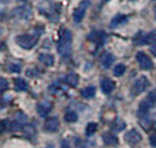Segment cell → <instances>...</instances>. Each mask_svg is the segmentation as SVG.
Wrapping results in <instances>:
<instances>
[{"instance_id": "obj_1", "label": "cell", "mask_w": 156, "mask_h": 148, "mask_svg": "<svg viewBox=\"0 0 156 148\" xmlns=\"http://www.w3.org/2000/svg\"><path fill=\"white\" fill-rule=\"evenodd\" d=\"M72 47V33L69 29L64 28L61 30L60 41L57 44V52L62 57L68 58L71 55Z\"/></svg>"}, {"instance_id": "obj_2", "label": "cell", "mask_w": 156, "mask_h": 148, "mask_svg": "<svg viewBox=\"0 0 156 148\" xmlns=\"http://www.w3.org/2000/svg\"><path fill=\"white\" fill-rule=\"evenodd\" d=\"M38 41L37 36L33 35H19L16 38V43L24 49H30L36 45Z\"/></svg>"}, {"instance_id": "obj_3", "label": "cell", "mask_w": 156, "mask_h": 148, "mask_svg": "<svg viewBox=\"0 0 156 148\" xmlns=\"http://www.w3.org/2000/svg\"><path fill=\"white\" fill-rule=\"evenodd\" d=\"M90 7V1L89 0H83L80 2L78 7L75 8L74 12H73V20L75 23H81L84 18L85 14H87V10Z\"/></svg>"}, {"instance_id": "obj_4", "label": "cell", "mask_w": 156, "mask_h": 148, "mask_svg": "<svg viewBox=\"0 0 156 148\" xmlns=\"http://www.w3.org/2000/svg\"><path fill=\"white\" fill-rule=\"evenodd\" d=\"M155 102H156V90H153V91H151L148 93L147 98H146L144 101H142L140 107H139V112L146 113L153 106H154Z\"/></svg>"}, {"instance_id": "obj_5", "label": "cell", "mask_w": 156, "mask_h": 148, "mask_svg": "<svg viewBox=\"0 0 156 148\" xmlns=\"http://www.w3.org/2000/svg\"><path fill=\"white\" fill-rule=\"evenodd\" d=\"M148 85H149L148 79L146 78V76H140L135 82V84H134V86L131 89V93H133V95H139L148 88Z\"/></svg>"}, {"instance_id": "obj_6", "label": "cell", "mask_w": 156, "mask_h": 148, "mask_svg": "<svg viewBox=\"0 0 156 148\" xmlns=\"http://www.w3.org/2000/svg\"><path fill=\"white\" fill-rule=\"evenodd\" d=\"M14 16L21 20H27L32 16V9L28 6H21V7L15 8Z\"/></svg>"}, {"instance_id": "obj_7", "label": "cell", "mask_w": 156, "mask_h": 148, "mask_svg": "<svg viewBox=\"0 0 156 148\" xmlns=\"http://www.w3.org/2000/svg\"><path fill=\"white\" fill-rule=\"evenodd\" d=\"M27 121V117L21 112H18L16 116H15V119L11 121V130L12 131H17L20 130L21 128L24 127V125Z\"/></svg>"}, {"instance_id": "obj_8", "label": "cell", "mask_w": 156, "mask_h": 148, "mask_svg": "<svg viewBox=\"0 0 156 148\" xmlns=\"http://www.w3.org/2000/svg\"><path fill=\"white\" fill-rule=\"evenodd\" d=\"M136 57H137V61L143 70H152L153 69V62L144 52H138Z\"/></svg>"}, {"instance_id": "obj_9", "label": "cell", "mask_w": 156, "mask_h": 148, "mask_svg": "<svg viewBox=\"0 0 156 148\" xmlns=\"http://www.w3.org/2000/svg\"><path fill=\"white\" fill-rule=\"evenodd\" d=\"M58 128H60V122H58V119L56 117H51V118L46 119V121L44 123V129L47 132H55L58 130Z\"/></svg>"}, {"instance_id": "obj_10", "label": "cell", "mask_w": 156, "mask_h": 148, "mask_svg": "<svg viewBox=\"0 0 156 148\" xmlns=\"http://www.w3.org/2000/svg\"><path fill=\"white\" fill-rule=\"evenodd\" d=\"M125 139L130 145H136L142 140V136H140V134L137 130L131 129V130H129L127 134L125 135Z\"/></svg>"}, {"instance_id": "obj_11", "label": "cell", "mask_w": 156, "mask_h": 148, "mask_svg": "<svg viewBox=\"0 0 156 148\" xmlns=\"http://www.w3.org/2000/svg\"><path fill=\"white\" fill-rule=\"evenodd\" d=\"M53 109V103L51 101H43L37 106V112L41 117H46L48 112H51V110Z\"/></svg>"}, {"instance_id": "obj_12", "label": "cell", "mask_w": 156, "mask_h": 148, "mask_svg": "<svg viewBox=\"0 0 156 148\" xmlns=\"http://www.w3.org/2000/svg\"><path fill=\"white\" fill-rule=\"evenodd\" d=\"M101 90H102L103 93L106 94H109L115 90V82L110 79H103L101 81Z\"/></svg>"}, {"instance_id": "obj_13", "label": "cell", "mask_w": 156, "mask_h": 148, "mask_svg": "<svg viewBox=\"0 0 156 148\" xmlns=\"http://www.w3.org/2000/svg\"><path fill=\"white\" fill-rule=\"evenodd\" d=\"M114 61H115L114 55L111 53L106 52V53H103L102 56H101V65H102L105 69H109V67L112 65Z\"/></svg>"}, {"instance_id": "obj_14", "label": "cell", "mask_w": 156, "mask_h": 148, "mask_svg": "<svg viewBox=\"0 0 156 148\" xmlns=\"http://www.w3.org/2000/svg\"><path fill=\"white\" fill-rule=\"evenodd\" d=\"M89 41L96 43L98 45H101L105 42V34L102 32H93L89 35Z\"/></svg>"}, {"instance_id": "obj_15", "label": "cell", "mask_w": 156, "mask_h": 148, "mask_svg": "<svg viewBox=\"0 0 156 148\" xmlns=\"http://www.w3.org/2000/svg\"><path fill=\"white\" fill-rule=\"evenodd\" d=\"M127 20H128L127 16H124V15H118V16H116V17L112 19L111 24H110V27H111V28H116V27L120 26V25L126 24Z\"/></svg>"}, {"instance_id": "obj_16", "label": "cell", "mask_w": 156, "mask_h": 148, "mask_svg": "<svg viewBox=\"0 0 156 148\" xmlns=\"http://www.w3.org/2000/svg\"><path fill=\"white\" fill-rule=\"evenodd\" d=\"M64 81H65L66 84L74 88L79 83V75L76 73H73V72H72V73H69L68 75L65 76V80H64Z\"/></svg>"}, {"instance_id": "obj_17", "label": "cell", "mask_w": 156, "mask_h": 148, "mask_svg": "<svg viewBox=\"0 0 156 148\" xmlns=\"http://www.w3.org/2000/svg\"><path fill=\"white\" fill-rule=\"evenodd\" d=\"M15 89L16 91H26L28 89V84L24 79H15Z\"/></svg>"}, {"instance_id": "obj_18", "label": "cell", "mask_w": 156, "mask_h": 148, "mask_svg": "<svg viewBox=\"0 0 156 148\" xmlns=\"http://www.w3.org/2000/svg\"><path fill=\"white\" fill-rule=\"evenodd\" d=\"M102 139L105 141V144L108 145V146H116V145H118V138L111 134H105L102 136Z\"/></svg>"}, {"instance_id": "obj_19", "label": "cell", "mask_w": 156, "mask_h": 148, "mask_svg": "<svg viewBox=\"0 0 156 148\" xmlns=\"http://www.w3.org/2000/svg\"><path fill=\"white\" fill-rule=\"evenodd\" d=\"M81 95L85 99H92L96 95V88L94 86H87L81 90Z\"/></svg>"}, {"instance_id": "obj_20", "label": "cell", "mask_w": 156, "mask_h": 148, "mask_svg": "<svg viewBox=\"0 0 156 148\" xmlns=\"http://www.w3.org/2000/svg\"><path fill=\"white\" fill-rule=\"evenodd\" d=\"M39 61L46 66H52L54 64V56L51 54H41L39 55Z\"/></svg>"}, {"instance_id": "obj_21", "label": "cell", "mask_w": 156, "mask_h": 148, "mask_svg": "<svg viewBox=\"0 0 156 148\" xmlns=\"http://www.w3.org/2000/svg\"><path fill=\"white\" fill-rule=\"evenodd\" d=\"M78 113L73 111V110H70L68 112L65 113V116H64V119L66 122H76L78 121Z\"/></svg>"}, {"instance_id": "obj_22", "label": "cell", "mask_w": 156, "mask_h": 148, "mask_svg": "<svg viewBox=\"0 0 156 148\" xmlns=\"http://www.w3.org/2000/svg\"><path fill=\"white\" fill-rule=\"evenodd\" d=\"M23 130H24V134H25L26 137L30 138V139L35 137L36 130H35V128H34V126H32V125L24 126V127H23Z\"/></svg>"}, {"instance_id": "obj_23", "label": "cell", "mask_w": 156, "mask_h": 148, "mask_svg": "<svg viewBox=\"0 0 156 148\" xmlns=\"http://www.w3.org/2000/svg\"><path fill=\"white\" fill-rule=\"evenodd\" d=\"M97 130H98V123L90 122L88 126H87V129H85V135H87V136H92L93 134H96Z\"/></svg>"}, {"instance_id": "obj_24", "label": "cell", "mask_w": 156, "mask_h": 148, "mask_svg": "<svg viewBox=\"0 0 156 148\" xmlns=\"http://www.w3.org/2000/svg\"><path fill=\"white\" fill-rule=\"evenodd\" d=\"M8 130H11V122L8 120L0 121V132H6Z\"/></svg>"}, {"instance_id": "obj_25", "label": "cell", "mask_w": 156, "mask_h": 148, "mask_svg": "<svg viewBox=\"0 0 156 148\" xmlns=\"http://www.w3.org/2000/svg\"><path fill=\"white\" fill-rule=\"evenodd\" d=\"M125 71H126V66L124 64H117L114 69V74L116 76H121L125 73Z\"/></svg>"}, {"instance_id": "obj_26", "label": "cell", "mask_w": 156, "mask_h": 148, "mask_svg": "<svg viewBox=\"0 0 156 148\" xmlns=\"http://www.w3.org/2000/svg\"><path fill=\"white\" fill-rule=\"evenodd\" d=\"M145 43L146 44H154V43H156V30H153V32H151L145 36Z\"/></svg>"}, {"instance_id": "obj_27", "label": "cell", "mask_w": 156, "mask_h": 148, "mask_svg": "<svg viewBox=\"0 0 156 148\" xmlns=\"http://www.w3.org/2000/svg\"><path fill=\"white\" fill-rule=\"evenodd\" d=\"M125 127H126L125 122H122V121H120V120H117V121H116V122H115L114 125H112L111 129H112L114 131H118V132H119V131L122 130V129H124Z\"/></svg>"}, {"instance_id": "obj_28", "label": "cell", "mask_w": 156, "mask_h": 148, "mask_svg": "<svg viewBox=\"0 0 156 148\" xmlns=\"http://www.w3.org/2000/svg\"><path fill=\"white\" fill-rule=\"evenodd\" d=\"M9 84H8V81L4 78H0V93L5 92L8 89Z\"/></svg>"}, {"instance_id": "obj_29", "label": "cell", "mask_w": 156, "mask_h": 148, "mask_svg": "<svg viewBox=\"0 0 156 148\" xmlns=\"http://www.w3.org/2000/svg\"><path fill=\"white\" fill-rule=\"evenodd\" d=\"M9 71L15 72V73H19L21 71L20 64H10V65H9Z\"/></svg>"}, {"instance_id": "obj_30", "label": "cell", "mask_w": 156, "mask_h": 148, "mask_svg": "<svg viewBox=\"0 0 156 148\" xmlns=\"http://www.w3.org/2000/svg\"><path fill=\"white\" fill-rule=\"evenodd\" d=\"M149 144H151L152 147L156 148V134L152 135V136L149 137Z\"/></svg>"}, {"instance_id": "obj_31", "label": "cell", "mask_w": 156, "mask_h": 148, "mask_svg": "<svg viewBox=\"0 0 156 148\" xmlns=\"http://www.w3.org/2000/svg\"><path fill=\"white\" fill-rule=\"evenodd\" d=\"M61 148H71V146H70V143H69L68 140L62 141V145H61Z\"/></svg>"}, {"instance_id": "obj_32", "label": "cell", "mask_w": 156, "mask_h": 148, "mask_svg": "<svg viewBox=\"0 0 156 148\" xmlns=\"http://www.w3.org/2000/svg\"><path fill=\"white\" fill-rule=\"evenodd\" d=\"M151 53L156 57V45H153L152 47H151Z\"/></svg>"}, {"instance_id": "obj_33", "label": "cell", "mask_w": 156, "mask_h": 148, "mask_svg": "<svg viewBox=\"0 0 156 148\" xmlns=\"http://www.w3.org/2000/svg\"><path fill=\"white\" fill-rule=\"evenodd\" d=\"M154 14H155V18H156V6H155V8H154Z\"/></svg>"}]
</instances>
